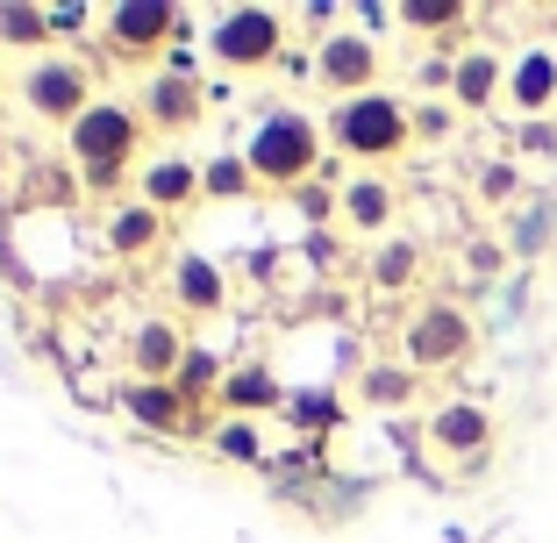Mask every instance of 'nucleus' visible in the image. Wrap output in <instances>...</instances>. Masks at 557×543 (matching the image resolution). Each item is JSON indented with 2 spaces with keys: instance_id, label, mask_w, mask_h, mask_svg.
<instances>
[{
  "instance_id": "16",
  "label": "nucleus",
  "mask_w": 557,
  "mask_h": 543,
  "mask_svg": "<svg viewBox=\"0 0 557 543\" xmlns=\"http://www.w3.org/2000/svg\"><path fill=\"white\" fill-rule=\"evenodd\" d=\"M336 200H344V230L350 236H394V214H400V186L386 180V172H350L344 186H336Z\"/></svg>"
},
{
  "instance_id": "31",
  "label": "nucleus",
  "mask_w": 557,
  "mask_h": 543,
  "mask_svg": "<svg viewBox=\"0 0 557 543\" xmlns=\"http://www.w3.org/2000/svg\"><path fill=\"white\" fill-rule=\"evenodd\" d=\"M286 415H294L300 429H329L336 422V400L329 394H286Z\"/></svg>"
},
{
  "instance_id": "9",
  "label": "nucleus",
  "mask_w": 557,
  "mask_h": 543,
  "mask_svg": "<svg viewBox=\"0 0 557 543\" xmlns=\"http://www.w3.org/2000/svg\"><path fill=\"white\" fill-rule=\"evenodd\" d=\"M379 72H386L379 36H364L358 22H336V29L314 36V86H322V94H336V100L379 94Z\"/></svg>"
},
{
  "instance_id": "26",
  "label": "nucleus",
  "mask_w": 557,
  "mask_h": 543,
  "mask_svg": "<svg viewBox=\"0 0 557 543\" xmlns=\"http://www.w3.org/2000/svg\"><path fill=\"white\" fill-rule=\"evenodd\" d=\"M222 379H230V358H222L214 344H194V350H186V365H180V379H172V386H180V394H186V400L200 408V400H214V394H222Z\"/></svg>"
},
{
  "instance_id": "24",
  "label": "nucleus",
  "mask_w": 557,
  "mask_h": 543,
  "mask_svg": "<svg viewBox=\"0 0 557 543\" xmlns=\"http://www.w3.org/2000/svg\"><path fill=\"white\" fill-rule=\"evenodd\" d=\"M200 186H208V208H230V200H250V194H258V180H250V158H244V150H208Z\"/></svg>"
},
{
  "instance_id": "19",
  "label": "nucleus",
  "mask_w": 557,
  "mask_h": 543,
  "mask_svg": "<svg viewBox=\"0 0 557 543\" xmlns=\"http://www.w3.org/2000/svg\"><path fill=\"white\" fill-rule=\"evenodd\" d=\"M422 386L429 379L414 372V365H400V358H379V365H364V372L350 379L358 408H372V415H408L414 400H422Z\"/></svg>"
},
{
  "instance_id": "29",
  "label": "nucleus",
  "mask_w": 557,
  "mask_h": 543,
  "mask_svg": "<svg viewBox=\"0 0 557 543\" xmlns=\"http://www.w3.org/2000/svg\"><path fill=\"white\" fill-rule=\"evenodd\" d=\"M515 194H522V172H515L508 158H493V165H479V200H486V208H508Z\"/></svg>"
},
{
  "instance_id": "12",
  "label": "nucleus",
  "mask_w": 557,
  "mask_h": 543,
  "mask_svg": "<svg viewBox=\"0 0 557 543\" xmlns=\"http://www.w3.org/2000/svg\"><path fill=\"white\" fill-rule=\"evenodd\" d=\"M186 350H194V336H186V322H172V314H144V322H129V336H122L129 379H150V386H172Z\"/></svg>"
},
{
  "instance_id": "8",
  "label": "nucleus",
  "mask_w": 557,
  "mask_h": 543,
  "mask_svg": "<svg viewBox=\"0 0 557 543\" xmlns=\"http://www.w3.org/2000/svg\"><path fill=\"white\" fill-rule=\"evenodd\" d=\"M208 58L222 72H272L286 58V15L278 8H222L208 29Z\"/></svg>"
},
{
  "instance_id": "25",
  "label": "nucleus",
  "mask_w": 557,
  "mask_h": 543,
  "mask_svg": "<svg viewBox=\"0 0 557 543\" xmlns=\"http://www.w3.org/2000/svg\"><path fill=\"white\" fill-rule=\"evenodd\" d=\"M400 22H408V29H443L436 44L450 50V58H458L465 50V22H472V8H465V0H408V8H400Z\"/></svg>"
},
{
  "instance_id": "34",
  "label": "nucleus",
  "mask_w": 557,
  "mask_h": 543,
  "mask_svg": "<svg viewBox=\"0 0 557 543\" xmlns=\"http://www.w3.org/2000/svg\"><path fill=\"white\" fill-rule=\"evenodd\" d=\"M0 94H8V79H0Z\"/></svg>"
},
{
  "instance_id": "1",
  "label": "nucleus",
  "mask_w": 557,
  "mask_h": 543,
  "mask_svg": "<svg viewBox=\"0 0 557 543\" xmlns=\"http://www.w3.org/2000/svg\"><path fill=\"white\" fill-rule=\"evenodd\" d=\"M150 144H158V136H150L144 108H136V100H115V94H100L65 129V150H72V165H79L86 194H122V180H136Z\"/></svg>"
},
{
  "instance_id": "11",
  "label": "nucleus",
  "mask_w": 557,
  "mask_h": 543,
  "mask_svg": "<svg viewBox=\"0 0 557 543\" xmlns=\"http://www.w3.org/2000/svg\"><path fill=\"white\" fill-rule=\"evenodd\" d=\"M136 200H150V208L172 222V214H194L208 208V186H200V158H186V150H150L144 165H136Z\"/></svg>"
},
{
  "instance_id": "4",
  "label": "nucleus",
  "mask_w": 557,
  "mask_h": 543,
  "mask_svg": "<svg viewBox=\"0 0 557 543\" xmlns=\"http://www.w3.org/2000/svg\"><path fill=\"white\" fill-rule=\"evenodd\" d=\"M15 94L44 129H72V122L100 100V72H94L86 50H50V58H36V65H22Z\"/></svg>"
},
{
  "instance_id": "15",
  "label": "nucleus",
  "mask_w": 557,
  "mask_h": 543,
  "mask_svg": "<svg viewBox=\"0 0 557 543\" xmlns=\"http://www.w3.org/2000/svg\"><path fill=\"white\" fill-rule=\"evenodd\" d=\"M122 415H129L136 429H150V436H208L194 400H186L180 386H150V379H129V386H122Z\"/></svg>"
},
{
  "instance_id": "27",
  "label": "nucleus",
  "mask_w": 557,
  "mask_h": 543,
  "mask_svg": "<svg viewBox=\"0 0 557 543\" xmlns=\"http://www.w3.org/2000/svg\"><path fill=\"white\" fill-rule=\"evenodd\" d=\"M294 214L308 222V230H329V222H344V200H336V186L329 180H308V186H294Z\"/></svg>"
},
{
  "instance_id": "18",
  "label": "nucleus",
  "mask_w": 557,
  "mask_h": 543,
  "mask_svg": "<svg viewBox=\"0 0 557 543\" xmlns=\"http://www.w3.org/2000/svg\"><path fill=\"white\" fill-rule=\"evenodd\" d=\"M272 408H286V379H278L264 358H244V365H230V379H222V394H214V415H244V422H264Z\"/></svg>"
},
{
  "instance_id": "14",
  "label": "nucleus",
  "mask_w": 557,
  "mask_h": 543,
  "mask_svg": "<svg viewBox=\"0 0 557 543\" xmlns=\"http://www.w3.org/2000/svg\"><path fill=\"white\" fill-rule=\"evenodd\" d=\"M508 108L522 122L557 115V44H522L508 58Z\"/></svg>"
},
{
  "instance_id": "17",
  "label": "nucleus",
  "mask_w": 557,
  "mask_h": 543,
  "mask_svg": "<svg viewBox=\"0 0 557 543\" xmlns=\"http://www.w3.org/2000/svg\"><path fill=\"white\" fill-rule=\"evenodd\" d=\"M100 244H108V258H150V250L164 244V214L150 208V200H108V208H100Z\"/></svg>"
},
{
  "instance_id": "21",
  "label": "nucleus",
  "mask_w": 557,
  "mask_h": 543,
  "mask_svg": "<svg viewBox=\"0 0 557 543\" xmlns=\"http://www.w3.org/2000/svg\"><path fill=\"white\" fill-rule=\"evenodd\" d=\"M172 300H180L186 314H222V308H230L222 264H214V258H180V264H172Z\"/></svg>"
},
{
  "instance_id": "33",
  "label": "nucleus",
  "mask_w": 557,
  "mask_h": 543,
  "mask_svg": "<svg viewBox=\"0 0 557 543\" xmlns=\"http://www.w3.org/2000/svg\"><path fill=\"white\" fill-rule=\"evenodd\" d=\"M465 264H472L479 280H493V272L508 264V244H493V236H472V244H465Z\"/></svg>"
},
{
  "instance_id": "20",
  "label": "nucleus",
  "mask_w": 557,
  "mask_h": 543,
  "mask_svg": "<svg viewBox=\"0 0 557 543\" xmlns=\"http://www.w3.org/2000/svg\"><path fill=\"white\" fill-rule=\"evenodd\" d=\"M200 444H208V458H214V465H236V472H258V465H272L264 422H244V415H214Z\"/></svg>"
},
{
  "instance_id": "10",
  "label": "nucleus",
  "mask_w": 557,
  "mask_h": 543,
  "mask_svg": "<svg viewBox=\"0 0 557 543\" xmlns=\"http://www.w3.org/2000/svg\"><path fill=\"white\" fill-rule=\"evenodd\" d=\"M136 108H144L158 144H186V136L208 122V86H200L194 72H158V79L136 94Z\"/></svg>"
},
{
  "instance_id": "28",
  "label": "nucleus",
  "mask_w": 557,
  "mask_h": 543,
  "mask_svg": "<svg viewBox=\"0 0 557 543\" xmlns=\"http://www.w3.org/2000/svg\"><path fill=\"white\" fill-rule=\"evenodd\" d=\"M550 244V200H529L522 214L508 222V250H522V258H536V250Z\"/></svg>"
},
{
  "instance_id": "3",
  "label": "nucleus",
  "mask_w": 557,
  "mask_h": 543,
  "mask_svg": "<svg viewBox=\"0 0 557 543\" xmlns=\"http://www.w3.org/2000/svg\"><path fill=\"white\" fill-rule=\"evenodd\" d=\"M322 129H329V150H344L358 172H379L414 150V108L400 94H358V100H336Z\"/></svg>"
},
{
  "instance_id": "6",
  "label": "nucleus",
  "mask_w": 557,
  "mask_h": 543,
  "mask_svg": "<svg viewBox=\"0 0 557 543\" xmlns=\"http://www.w3.org/2000/svg\"><path fill=\"white\" fill-rule=\"evenodd\" d=\"M422 444L436 451V465L450 479H479L493 465V451H500V422H493L486 400H436L422 422Z\"/></svg>"
},
{
  "instance_id": "13",
  "label": "nucleus",
  "mask_w": 557,
  "mask_h": 543,
  "mask_svg": "<svg viewBox=\"0 0 557 543\" xmlns=\"http://www.w3.org/2000/svg\"><path fill=\"white\" fill-rule=\"evenodd\" d=\"M500 100H508V58L493 44H465L458 58H450V108H458V115H486Z\"/></svg>"
},
{
  "instance_id": "22",
  "label": "nucleus",
  "mask_w": 557,
  "mask_h": 543,
  "mask_svg": "<svg viewBox=\"0 0 557 543\" xmlns=\"http://www.w3.org/2000/svg\"><path fill=\"white\" fill-rule=\"evenodd\" d=\"M0 50H22V58H50L58 36H50V8H29V0H0Z\"/></svg>"
},
{
  "instance_id": "5",
  "label": "nucleus",
  "mask_w": 557,
  "mask_h": 543,
  "mask_svg": "<svg viewBox=\"0 0 557 543\" xmlns=\"http://www.w3.org/2000/svg\"><path fill=\"white\" fill-rule=\"evenodd\" d=\"M479 350V322L465 300H422V308L400 322V365H414V372H465Z\"/></svg>"
},
{
  "instance_id": "23",
  "label": "nucleus",
  "mask_w": 557,
  "mask_h": 543,
  "mask_svg": "<svg viewBox=\"0 0 557 543\" xmlns=\"http://www.w3.org/2000/svg\"><path fill=\"white\" fill-rule=\"evenodd\" d=\"M364 280H372L379 294H408V286L422 280V244H414V236H386V244L372 250V264H364Z\"/></svg>"
},
{
  "instance_id": "32",
  "label": "nucleus",
  "mask_w": 557,
  "mask_h": 543,
  "mask_svg": "<svg viewBox=\"0 0 557 543\" xmlns=\"http://www.w3.org/2000/svg\"><path fill=\"white\" fill-rule=\"evenodd\" d=\"M522 158H543V165H557V122H522Z\"/></svg>"
},
{
  "instance_id": "2",
  "label": "nucleus",
  "mask_w": 557,
  "mask_h": 543,
  "mask_svg": "<svg viewBox=\"0 0 557 543\" xmlns=\"http://www.w3.org/2000/svg\"><path fill=\"white\" fill-rule=\"evenodd\" d=\"M244 158H250L258 194H294L308 180H329V129L314 115H300V108H272V115H258Z\"/></svg>"
},
{
  "instance_id": "30",
  "label": "nucleus",
  "mask_w": 557,
  "mask_h": 543,
  "mask_svg": "<svg viewBox=\"0 0 557 543\" xmlns=\"http://www.w3.org/2000/svg\"><path fill=\"white\" fill-rule=\"evenodd\" d=\"M458 129V108L450 100H429V108H414V144H436V136Z\"/></svg>"
},
{
  "instance_id": "7",
  "label": "nucleus",
  "mask_w": 557,
  "mask_h": 543,
  "mask_svg": "<svg viewBox=\"0 0 557 543\" xmlns=\"http://www.w3.org/2000/svg\"><path fill=\"white\" fill-rule=\"evenodd\" d=\"M186 29H194V22H186L172 0H122V8H100V50H108L115 65H164Z\"/></svg>"
}]
</instances>
